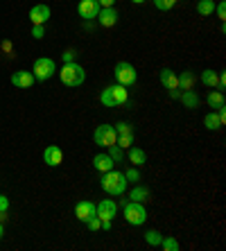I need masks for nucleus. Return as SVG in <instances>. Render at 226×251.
Wrapping results in <instances>:
<instances>
[{
  "label": "nucleus",
  "mask_w": 226,
  "mask_h": 251,
  "mask_svg": "<svg viewBox=\"0 0 226 251\" xmlns=\"http://www.w3.org/2000/svg\"><path fill=\"white\" fill-rule=\"evenodd\" d=\"M206 102H208L210 109H222L224 106V95H222V91H210Z\"/></svg>",
  "instance_id": "obj_23"
},
{
  "label": "nucleus",
  "mask_w": 226,
  "mask_h": 251,
  "mask_svg": "<svg viewBox=\"0 0 226 251\" xmlns=\"http://www.w3.org/2000/svg\"><path fill=\"white\" fill-rule=\"evenodd\" d=\"M93 140H95V145H100V147H104V150H109L111 145H116V140H118L116 127H113V125H100V127L95 129Z\"/></svg>",
  "instance_id": "obj_6"
},
{
  "label": "nucleus",
  "mask_w": 226,
  "mask_h": 251,
  "mask_svg": "<svg viewBox=\"0 0 226 251\" xmlns=\"http://www.w3.org/2000/svg\"><path fill=\"white\" fill-rule=\"evenodd\" d=\"M100 9H102V7H100L98 0H79V5H77V14H79L81 18H86V21L98 16Z\"/></svg>",
  "instance_id": "obj_11"
},
{
  "label": "nucleus",
  "mask_w": 226,
  "mask_h": 251,
  "mask_svg": "<svg viewBox=\"0 0 226 251\" xmlns=\"http://www.w3.org/2000/svg\"><path fill=\"white\" fill-rule=\"evenodd\" d=\"M125 179H127V181H131V183H138L140 181L138 170H136V168H129L127 172H125Z\"/></svg>",
  "instance_id": "obj_30"
},
{
  "label": "nucleus",
  "mask_w": 226,
  "mask_h": 251,
  "mask_svg": "<svg viewBox=\"0 0 226 251\" xmlns=\"http://www.w3.org/2000/svg\"><path fill=\"white\" fill-rule=\"evenodd\" d=\"M113 165H116V161H113L109 154H98V156L93 158V168L98 170V172H109V170H113Z\"/></svg>",
  "instance_id": "obj_17"
},
{
  "label": "nucleus",
  "mask_w": 226,
  "mask_h": 251,
  "mask_svg": "<svg viewBox=\"0 0 226 251\" xmlns=\"http://www.w3.org/2000/svg\"><path fill=\"white\" fill-rule=\"evenodd\" d=\"M201 82L208 88H217V84H220V73H215V70H203Z\"/></svg>",
  "instance_id": "obj_22"
},
{
  "label": "nucleus",
  "mask_w": 226,
  "mask_h": 251,
  "mask_svg": "<svg viewBox=\"0 0 226 251\" xmlns=\"http://www.w3.org/2000/svg\"><path fill=\"white\" fill-rule=\"evenodd\" d=\"M95 213H98V217L102 220V222L113 220L116 213H118V204L113 201V199H102L100 204H95Z\"/></svg>",
  "instance_id": "obj_8"
},
{
  "label": "nucleus",
  "mask_w": 226,
  "mask_h": 251,
  "mask_svg": "<svg viewBox=\"0 0 226 251\" xmlns=\"http://www.w3.org/2000/svg\"><path fill=\"white\" fill-rule=\"evenodd\" d=\"M109 156L116 161V163H120L122 161V147H118V145H111L109 147Z\"/></svg>",
  "instance_id": "obj_29"
},
{
  "label": "nucleus",
  "mask_w": 226,
  "mask_h": 251,
  "mask_svg": "<svg viewBox=\"0 0 226 251\" xmlns=\"http://www.w3.org/2000/svg\"><path fill=\"white\" fill-rule=\"evenodd\" d=\"M147 161V154L140 150V147H129V163L133 165V168H143Z\"/></svg>",
  "instance_id": "obj_18"
},
{
  "label": "nucleus",
  "mask_w": 226,
  "mask_h": 251,
  "mask_svg": "<svg viewBox=\"0 0 226 251\" xmlns=\"http://www.w3.org/2000/svg\"><path fill=\"white\" fill-rule=\"evenodd\" d=\"M34 82L36 79H34V75H32L29 70H16V73L12 75V84L14 86H18V88H29Z\"/></svg>",
  "instance_id": "obj_15"
},
{
  "label": "nucleus",
  "mask_w": 226,
  "mask_h": 251,
  "mask_svg": "<svg viewBox=\"0 0 226 251\" xmlns=\"http://www.w3.org/2000/svg\"><path fill=\"white\" fill-rule=\"evenodd\" d=\"M179 91H176V88H172V91H170V98H179Z\"/></svg>",
  "instance_id": "obj_38"
},
{
  "label": "nucleus",
  "mask_w": 226,
  "mask_h": 251,
  "mask_svg": "<svg viewBox=\"0 0 226 251\" xmlns=\"http://www.w3.org/2000/svg\"><path fill=\"white\" fill-rule=\"evenodd\" d=\"M116 145L122 147V150H125V147H131L133 145V136H118Z\"/></svg>",
  "instance_id": "obj_31"
},
{
  "label": "nucleus",
  "mask_w": 226,
  "mask_h": 251,
  "mask_svg": "<svg viewBox=\"0 0 226 251\" xmlns=\"http://www.w3.org/2000/svg\"><path fill=\"white\" fill-rule=\"evenodd\" d=\"M50 7L43 5V2H39V5H34L32 9H29V21H32V25H46L48 21H50Z\"/></svg>",
  "instance_id": "obj_9"
},
{
  "label": "nucleus",
  "mask_w": 226,
  "mask_h": 251,
  "mask_svg": "<svg viewBox=\"0 0 226 251\" xmlns=\"http://www.w3.org/2000/svg\"><path fill=\"white\" fill-rule=\"evenodd\" d=\"M215 14H217V16H220L222 21L226 18V2H224V0H222L220 5H215Z\"/></svg>",
  "instance_id": "obj_34"
},
{
  "label": "nucleus",
  "mask_w": 226,
  "mask_h": 251,
  "mask_svg": "<svg viewBox=\"0 0 226 251\" xmlns=\"http://www.w3.org/2000/svg\"><path fill=\"white\" fill-rule=\"evenodd\" d=\"M176 79H179L181 91H192L195 88V73L192 70H183L181 75H176Z\"/></svg>",
  "instance_id": "obj_19"
},
{
  "label": "nucleus",
  "mask_w": 226,
  "mask_h": 251,
  "mask_svg": "<svg viewBox=\"0 0 226 251\" xmlns=\"http://www.w3.org/2000/svg\"><path fill=\"white\" fill-rule=\"evenodd\" d=\"M122 213H125V220H127L131 226H143V224L147 222V210L143 204H138V201H125V206H122Z\"/></svg>",
  "instance_id": "obj_4"
},
{
  "label": "nucleus",
  "mask_w": 226,
  "mask_h": 251,
  "mask_svg": "<svg viewBox=\"0 0 226 251\" xmlns=\"http://www.w3.org/2000/svg\"><path fill=\"white\" fill-rule=\"evenodd\" d=\"M59 79L70 88L81 86L84 79H86V70L81 68L79 64H75V61H70V64H64V68L59 70Z\"/></svg>",
  "instance_id": "obj_3"
},
{
  "label": "nucleus",
  "mask_w": 226,
  "mask_h": 251,
  "mask_svg": "<svg viewBox=\"0 0 226 251\" xmlns=\"http://www.w3.org/2000/svg\"><path fill=\"white\" fill-rule=\"evenodd\" d=\"M127 179H125V172H118V170H109V172H102V179H100V186L102 190L113 197H122L127 193Z\"/></svg>",
  "instance_id": "obj_1"
},
{
  "label": "nucleus",
  "mask_w": 226,
  "mask_h": 251,
  "mask_svg": "<svg viewBox=\"0 0 226 251\" xmlns=\"http://www.w3.org/2000/svg\"><path fill=\"white\" fill-rule=\"evenodd\" d=\"M161 240H163V235L158 233V231H147V233H145V242L150 247H158V245H161Z\"/></svg>",
  "instance_id": "obj_26"
},
{
  "label": "nucleus",
  "mask_w": 226,
  "mask_h": 251,
  "mask_svg": "<svg viewBox=\"0 0 226 251\" xmlns=\"http://www.w3.org/2000/svg\"><path fill=\"white\" fill-rule=\"evenodd\" d=\"M174 5H176V0H154V7L158 12H170Z\"/></svg>",
  "instance_id": "obj_27"
},
{
  "label": "nucleus",
  "mask_w": 226,
  "mask_h": 251,
  "mask_svg": "<svg viewBox=\"0 0 226 251\" xmlns=\"http://www.w3.org/2000/svg\"><path fill=\"white\" fill-rule=\"evenodd\" d=\"M2 233H5V228H2V222H0V240H2Z\"/></svg>",
  "instance_id": "obj_39"
},
{
  "label": "nucleus",
  "mask_w": 226,
  "mask_h": 251,
  "mask_svg": "<svg viewBox=\"0 0 226 251\" xmlns=\"http://www.w3.org/2000/svg\"><path fill=\"white\" fill-rule=\"evenodd\" d=\"M7 208H9V199L5 195H0V213H7Z\"/></svg>",
  "instance_id": "obj_35"
},
{
  "label": "nucleus",
  "mask_w": 226,
  "mask_h": 251,
  "mask_svg": "<svg viewBox=\"0 0 226 251\" xmlns=\"http://www.w3.org/2000/svg\"><path fill=\"white\" fill-rule=\"evenodd\" d=\"M213 12H215L213 0H199L197 2V14L199 16H213Z\"/></svg>",
  "instance_id": "obj_24"
},
{
  "label": "nucleus",
  "mask_w": 226,
  "mask_h": 251,
  "mask_svg": "<svg viewBox=\"0 0 226 251\" xmlns=\"http://www.w3.org/2000/svg\"><path fill=\"white\" fill-rule=\"evenodd\" d=\"M61 59H64V64H70V61L75 59V52H73V50H66V52L61 54Z\"/></svg>",
  "instance_id": "obj_36"
},
{
  "label": "nucleus",
  "mask_w": 226,
  "mask_h": 251,
  "mask_svg": "<svg viewBox=\"0 0 226 251\" xmlns=\"http://www.w3.org/2000/svg\"><path fill=\"white\" fill-rule=\"evenodd\" d=\"M116 134L118 136H133V127L129 123H118L116 125Z\"/></svg>",
  "instance_id": "obj_28"
},
{
  "label": "nucleus",
  "mask_w": 226,
  "mask_h": 251,
  "mask_svg": "<svg viewBox=\"0 0 226 251\" xmlns=\"http://www.w3.org/2000/svg\"><path fill=\"white\" fill-rule=\"evenodd\" d=\"M224 120H226V111H224V106H222V109H217V113L210 111L208 116L203 118V127L210 129V131H217L220 127H224Z\"/></svg>",
  "instance_id": "obj_12"
},
{
  "label": "nucleus",
  "mask_w": 226,
  "mask_h": 251,
  "mask_svg": "<svg viewBox=\"0 0 226 251\" xmlns=\"http://www.w3.org/2000/svg\"><path fill=\"white\" fill-rule=\"evenodd\" d=\"M100 7H113L116 5V0H98Z\"/></svg>",
  "instance_id": "obj_37"
},
{
  "label": "nucleus",
  "mask_w": 226,
  "mask_h": 251,
  "mask_svg": "<svg viewBox=\"0 0 226 251\" xmlns=\"http://www.w3.org/2000/svg\"><path fill=\"white\" fill-rule=\"evenodd\" d=\"M43 161H46L50 168H59L64 163V150L59 145H48L46 152H43Z\"/></svg>",
  "instance_id": "obj_10"
},
{
  "label": "nucleus",
  "mask_w": 226,
  "mask_h": 251,
  "mask_svg": "<svg viewBox=\"0 0 226 251\" xmlns=\"http://www.w3.org/2000/svg\"><path fill=\"white\" fill-rule=\"evenodd\" d=\"M113 75H116L118 84H122V86H131V84H136V79H138L136 68H133L131 64H127V61H118L116 68H113Z\"/></svg>",
  "instance_id": "obj_7"
},
{
  "label": "nucleus",
  "mask_w": 226,
  "mask_h": 251,
  "mask_svg": "<svg viewBox=\"0 0 226 251\" xmlns=\"http://www.w3.org/2000/svg\"><path fill=\"white\" fill-rule=\"evenodd\" d=\"M98 213H95V204L93 201H79V204L75 206V217L79 220V222L86 224L91 217H95Z\"/></svg>",
  "instance_id": "obj_13"
},
{
  "label": "nucleus",
  "mask_w": 226,
  "mask_h": 251,
  "mask_svg": "<svg viewBox=\"0 0 226 251\" xmlns=\"http://www.w3.org/2000/svg\"><path fill=\"white\" fill-rule=\"evenodd\" d=\"M86 224H88V228H91V231H98V228H102V220H100L98 215L91 217V220H88Z\"/></svg>",
  "instance_id": "obj_32"
},
{
  "label": "nucleus",
  "mask_w": 226,
  "mask_h": 251,
  "mask_svg": "<svg viewBox=\"0 0 226 251\" xmlns=\"http://www.w3.org/2000/svg\"><path fill=\"white\" fill-rule=\"evenodd\" d=\"M32 36H34V39H43V36H46L43 25H32Z\"/></svg>",
  "instance_id": "obj_33"
},
{
  "label": "nucleus",
  "mask_w": 226,
  "mask_h": 251,
  "mask_svg": "<svg viewBox=\"0 0 226 251\" xmlns=\"http://www.w3.org/2000/svg\"><path fill=\"white\" fill-rule=\"evenodd\" d=\"M57 73V66L50 57H39L34 61V68H32V75H34L36 82H48L50 77Z\"/></svg>",
  "instance_id": "obj_5"
},
{
  "label": "nucleus",
  "mask_w": 226,
  "mask_h": 251,
  "mask_svg": "<svg viewBox=\"0 0 226 251\" xmlns=\"http://www.w3.org/2000/svg\"><path fill=\"white\" fill-rule=\"evenodd\" d=\"M131 2H136V5H143V2H145V0H131Z\"/></svg>",
  "instance_id": "obj_40"
},
{
  "label": "nucleus",
  "mask_w": 226,
  "mask_h": 251,
  "mask_svg": "<svg viewBox=\"0 0 226 251\" xmlns=\"http://www.w3.org/2000/svg\"><path fill=\"white\" fill-rule=\"evenodd\" d=\"M179 98H181V102H183L186 109H197L199 106V95L195 93V91H183Z\"/></svg>",
  "instance_id": "obj_21"
},
{
  "label": "nucleus",
  "mask_w": 226,
  "mask_h": 251,
  "mask_svg": "<svg viewBox=\"0 0 226 251\" xmlns=\"http://www.w3.org/2000/svg\"><path fill=\"white\" fill-rule=\"evenodd\" d=\"M158 247H161L163 251H179V242H176V238H172V235H163Z\"/></svg>",
  "instance_id": "obj_25"
},
{
  "label": "nucleus",
  "mask_w": 226,
  "mask_h": 251,
  "mask_svg": "<svg viewBox=\"0 0 226 251\" xmlns=\"http://www.w3.org/2000/svg\"><path fill=\"white\" fill-rule=\"evenodd\" d=\"M158 79H161V84L168 88V91L179 88V79H176V73H174L172 68H163L161 73H158Z\"/></svg>",
  "instance_id": "obj_16"
},
{
  "label": "nucleus",
  "mask_w": 226,
  "mask_h": 251,
  "mask_svg": "<svg viewBox=\"0 0 226 251\" xmlns=\"http://www.w3.org/2000/svg\"><path fill=\"white\" fill-rule=\"evenodd\" d=\"M129 199H131V201H138V204H145L147 199H150V188L147 186H136L131 193H129Z\"/></svg>",
  "instance_id": "obj_20"
},
{
  "label": "nucleus",
  "mask_w": 226,
  "mask_h": 251,
  "mask_svg": "<svg viewBox=\"0 0 226 251\" xmlns=\"http://www.w3.org/2000/svg\"><path fill=\"white\" fill-rule=\"evenodd\" d=\"M129 93H127V86L122 84H113V86H106L102 93H100V102L104 106H122L127 104Z\"/></svg>",
  "instance_id": "obj_2"
},
{
  "label": "nucleus",
  "mask_w": 226,
  "mask_h": 251,
  "mask_svg": "<svg viewBox=\"0 0 226 251\" xmlns=\"http://www.w3.org/2000/svg\"><path fill=\"white\" fill-rule=\"evenodd\" d=\"M95 18H98V23L102 25V27H113V25L118 23V12L113 7H102Z\"/></svg>",
  "instance_id": "obj_14"
}]
</instances>
